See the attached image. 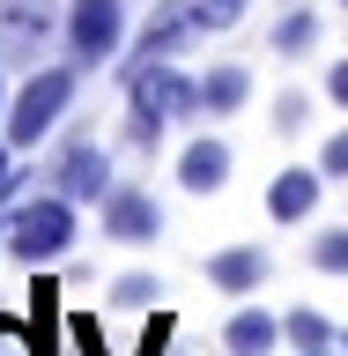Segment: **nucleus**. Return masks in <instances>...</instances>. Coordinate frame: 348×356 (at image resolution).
Segmentation results:
<instances>
[{
	"label": "nucleus",
	"mask_w": 348,
	"mask_h": 356,
	"mask_svg": "<svg viewBox=\"0 0 348 356\" xmlns=\"http://www.w3.org/2000/svg\"><path fill=\"white\" fill-rule=\"evenodd\" d=\"M245 104H252V67L222 60V67L200 74V111H208V119H230V111H245Z\"/></svg>",
	"instance_id": "4468645a"
},
{
	"label": "nucleus",
	"mask_w": 348,
	"mask_h": 356,
	"mask_svg": "<svg viewBox=\"0 0 348 356\" xmlns=\"http://www.w3.org/2000/svg\"><path fill=\"white\" fill-rule=\"evenodd\" d=\"M319 193H326V171L319 163H282L267 178V216L274 222H311L319 216Z\"/></svg>",
	"instance_id": "1a4fd4ad"
},
{
	"label": "nucleus",
	"mask_w": 348,
	"mask_h": 356,
	"mask_svg": "<svg viewBox=\"0 0 348 356\" xmlns=\"http://www.w3.org/2000/svg\"><path fill=\"white\" fill-rule=\"evenodd\" d=\"M60 44H67V60L82 67V74L119 60V52H126V0H67Z\"/></svg>",
	"instance_id": "39448f33"
},
{
	"label": "nucleus",
	"mask_w": 348,
	"mask_h": 356,
	"mask_svg": "<svg viewBox=\"0 0 348 356\" xmlns=\"http://www.w3.org/2000/svg\"><path fill=\"white\" fill-rule=\"evenodd\" d=\"M267 52H274V60H311V52H319V8H311V0L282 8L274 30H267Z\"/></svg>",
	"instance_id": "ddd939ff"
},
{
	"label": "nucleus",
	"mask_w": 348,
	"mask_h": 356,
	"mask_svg": "<svg viewBox=\"0 0 348 356\" xmlns=\"http://www.w3.org/2000/svg\"><path fill=\"white\" fill-rule=\"evenodd\" d=\"M0 356H44V334H30L15 312H0Z\"/></svg>",
	"instance_id": "6ab92c4d"
},
{
	"label": "nucleus",
	"mask_w": 348,
	"mask_h": 356,
	"mask_svg": "<svg viewBox=\"0 0 348 356\" xmlns=\"http://www.w3.org/2000/svg\"><path fill=\"white\" fill-rule=\"evenodd\" d=\"M311 267L319 275H348V230H319L311 238Z\"/></svg>",
	"instance_id": "f3484780"
},
{
	"label": "nucleus",
	"mask_w": 348,
	"mask_h": 356,
	"mask_svg": "<svg viewBox=\"0 0 348 356\" xmlns=\"http://www.w3.org/2000/svg\"><path fill=\"white\" fill-rule=\"evenodd\" d=\"M156 289H163V282H156L149 267H126V275L111 282V305H119V312H149V305H156Z\"/></svg>",
	"instance_id": "dca6fc26"
},
{
	"label": "nucleus",
	"mask_w": 348,
	"mask_h": 356,
	"mask_svg": "<svg viewBox=\"0 0 348 356\" xmlns=\"http://www.w3.org/2000/svg\"><path fill=\"white\" fill-rule=\"evenodd\" d=\"M163 356H171V349H163Z\"/></svg>",
	"instance_id": "bb28decb"
},
{
	"label": "nucleus",
	"mask_w": 348,
	"mask_h": 356,
	"mask_svg": "<svg viewBox=\"0 0 348 356\" xmlns=\"http://www.w3.org/2000/svg\"><path fill=\"white\" fill-rule=\"evenodd\" d=\"M282 8H297V0H282Z\"/></svg>",
	"instance_id": "393cba45"
},
{
	"label": "nucleus",
	"mask_w": 348,
	"mask_h": 356,
	"mask_svg": "<svg viewBox=\"0 0 348 356\" xmlns=\"http://www.w3.org/2000/svg\"><path fill=\"white\" fill-rule=\"evenodd\" d=\"M15 178H22V171H15V141H0V193H8Z\"/></svg>",
	"instance_id": "5701e85b"
},
{
	"label": "nucleus",
	"mask_w": 348,
	"mask_h": 356,
	"mask_svg": "<svg viewBox=\"0 0 348 356\" xmlns=\"http://www.w3.org/2000/svg\"><path fill=\"white\" fill-rule=\"evenodd\" d=\"M245 8H252V0H193L200 30H215V38H222V30H238V22H245Z\"/></svg>",
	"instance_id": "a211bd4d"
},
{
	"label": "nucleus",
	"mask_w": 348,
	"mask_h": 356,
	"mask_svg": "<svg viewBox=\"0 0 348 356\" xmlns=\"http://www.w3.org/2000/svg\"><path fill=\"white\" fill-rule=\"evenodd\" d=\"M304 119H311V97L304 89H282L274 97V134H304Z\"/></svg>",
	"instance_id": "aec40b11"
},
{
	"label": "nucleus",
	"mask_w": 348,
	"mask_h": 356,
	"mask_svg": "<svg viewBox=\"0 0 348 356\" xmlns=\"http://www.w3.org/2000/svg\"><path fill=\"white\" fill-rule=\"evenodd\" d=\"M193 38H208V30H200V15H193V0H156V15L141 22V38H133V60H126V67H141V60H178Z\"/></svg>",
	"instance_id": "0eeeda50"
},
{
	"label": "nucleus",
	"mask_w": 348,
	"mask_h": 356,
	"mask_svg": "<svg viewBox=\"0 0 348 356\" xmlns=\"http://www.w3.org/2000/svg\"><path fill=\"white\" fill-rule=\"evenodd\" d=\"M282 341H289V349H304V356H326L341 334H333V319H326V312L297 305V312H282Z\"/></svg>",
	"instance_id": "2eb2a0df"
},
{
	"label": "nucleus",
	"mask_w": 348,
	"mask_h": 356,
	"mask_svg": "<svg viewBox=\"0 0 348 356\" xmlns=\"http://www.w3.org/2000/svg\"><path fill=\"white\" fill-rule=\"evenodd\" d=\"M0 119H8V82H0Z\"/></svg>",
	"instance_id": "b1692460"
},
{
	"label": "nucleus",
	"mask_w": 348,
	"mask_h": 356,
	"mask_svg": "<svg viewBox=\"0 0 348 356\" xmlns=\"http://www.w3.org/2000/svg\"><path fill=\"white\" fill-rule=\"evenodd\" d=\"M326 97L348 111V60H333V67H326Z\"/></svg>",
	"instance_id": "4be33fe9"
},
{
	"label": "nucleus",
	"mask_w": 348,
	"mask_h": 356,
	"mask_svg": "<svg viewBox=\"0 0 348 356\" xmlns=\"http://www.w3.org/2000/svg\"><path fill=\"white\" fill-rule=\"evenodd\" d=\"M185 119H208L200 111V82L178 60H141L126 67V149H163V134L185 127Z\"/></svg>",
	"instance_id": "f257e3e1"
},
{
	"label": "nucleus",
	"mask_w": 348,
	"mask_h": 356,
	"mask_svg": "<svg viewBox=\"0 0 348 356\" xmlns=\"http://www.w3.org/2000/svg\"><path fill=\"white\" fill-rule=\"evenodd\" d=\"M333 8H348V0H333Z\"/></svg>",
	"instance_id": "a878e982"
},
{
	"label": "nucleus",
	"mask_w": 348,
	"mask_h": 356,
	"mask_svg": "<svg viewBox=\"0 0 348 356\" xmlns=\"http://www.w3.org/2000/svg\"><path fill=\"white\" fill-rule=\"evenodd\" d=\"M97 222H104L111 245H156L163 238V200H156L149 186H111V193L97 200Z\"/></svg>",
	"instance_id": "423d86ee"
},
{
	"label": "nucleus",
	"mask_w": 348,
	"mask_h": 356,
	"mask_svg": "<svg viewBox=\"0 0 348 356\" xmlns=\"http://www.w3.org/2000/svg\"><path fill=\"white\" fill-rule=\"evenodd\" d=\"M319 171H326V178H348V127H333L326 141H319Z\"/></svg>",
	"instance_id": "412c9836"
},
{
	"label": "nucleus",
	"mask_w": 348,
	"mask_h": 356,
	"mask_svg": "<svg viewBox=\"0 0 348 356\" xmlns=\"http://www.w3.org/2000/svg\"><path fill=\"white\" fill-rule=\"evenodd\" d=\"M67 30V0H0V67H44Z\"/></svg>",
	"instance_id": "20e7f679"
},
{
	"label": "nucleus",
	"mask_w": 348,
	"mask_h": 356,
	"mask_svg": "<svg viewBox=\"0 0 348 356\" xmlns=\"http://www.w3.org/2000/svg\"><path fill=\"white\" fill-rule=\"evenodd\" d=\"M52 186H60L74 208H82V200H104L111 186H119V178H111V149L104 141H67L60 163H52Z\"/></svg>",
	"instance_id": "6e6552de"
},
{
	"label": "nucleus",
	"mask_w": 348,
	"mask_h": 356,
	"mask_svg": "<svg viewBox=\"0 0 348 356\" xmlns=\"http://www.w3.org/2000/svg\"><path fill=\"white\" fill-rule=\"evenodd\" d=\"M267 275H274V260H267V245H222V252H208V282L222 289V297H252V289H267Z\"/></svg>",
	"instance_id": "9d476101"
},
{
	"label": "nucleus",
	"mask_w": 348,
	"mask_h": 356,
	"mask_svg": "<svg viewBox=\"0 0 348 356\" xmlns=\"http://www.w3.org/2000/svg\"><path fill=\"white\" fill-rule=\"evenodd\" d=\"M178 186H185V193H222V186H230V141H215V134L185 141V156H178Z\"/></svg>",
	"instance_id": "f8f14e48"
},
{
	"label": "nucleus",
	"mask_w": 348,
	"mask_h": 356,
	"mask_svg": "<svg viewBox=\"0 0 348 356\" xmlns=\"http://www.w3.org/2000/svg\"><path fill=\"white\" fill-rule=\"evenodd\" d=\"M222 349H230V356H274V349H289V341H282V312H260L252 297H245V305L230 312V327H222Z\"/></svg>",
	"instance_id": "9b49d317"
},
{
	"label": "nucleus",
	"mask_w": 348,
	"mask_h": 356,
	"mask_svg": "<svg viewBox=\"0 0 348 356\" xmlns=\"http://www.w3.org/2000/svg\"><path fill=\"white\" fill-rule=\"evenodd\" d=\"M74 200L60 193V186H44V193H30V200H15L8 208V222H0V245H8V260L15 267H52V260H67L74 252Z\"/></svg>",
	"instance_id": "f03ea898"
},
{
	"label": "nucleus",
	"mask_w": 348,
	"mask_h": 356,
	"mask_svg": "<svg viewBox=\"0 0 348 356\" xmlns=\"http://www.w3.org/2000/svg\"><path fill=\"white\" fill-rule=\"evenodd\" d=\"M74 89H82V67H74V60L30 67V74H22V89L8 97V141H15V149H38L44 134L74 111Z\"/></svg>",
	"instance_id": "7ed1b4c3"
}]
</instances>
